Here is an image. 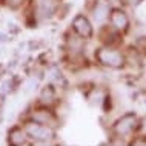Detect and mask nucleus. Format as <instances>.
<instances>
[{"mask_svg": "<svg viewBox=\"0 0 146 146\" xmlns=\"http://www.w3.org/2000/svg\"><path fill=\"white\" fill-rule=\"evenodd\" d=\"M72 28L80 37H91V34H92V26H91L89 20L85 15H77V17L74 19Z\"/></svg>", "mask_w": 146, "mask_h": 146, "instance_id": "nucleus-3", "label": "nucleus"}, {"mask_svg": "<svg viewBox=\"0 0 146 146\" xmlns=\"http://www.w3.org/2000/svg\"><path fill=\"white\" fill-rule=\"evenodd\" d=\"M26 131L22 128H14L13 131H9V145L11 146H22L26 141Z\"/></svg>", "mask_w": 146, "mask_h": 146, "instance_id": "nucleus-7", "label": "nucleus"}, {"mask_svg": "<svg viewBox=\"0 0 146 146\" xmlns=\"http://www.w3.org/2000/svg\"><path fill=\"white\" fill-rule=\"evenodd\" d=\"M25 131L28 134V137H31L33 140L35 141H49L54 139V132L49 126L46 125H42L38 121H28L25 125Z\"/></svg>", "mask_w": 146, "mask_h": 146, "instance_id": "nucleus-1", "label": "nucleus"}, {"mask_svg": "<svg viewBox=\"0 0 146 146\" xmlns=\"http://www.w3.org/2000/svg\"><path fill=\"white\" fill-rule=\"evenodd\" d=\"M56 9V0H37V13L40 15H51Z\"/></svg>", "mask_w": 146, "mask_h": 146, "instance_id": "nucleus-8", "label": "nucleus"}, {"mask_svg": "<svg viewBox=\"0 0 146 146\" xmlns=\"http://www.w3.org/2000/svg\"><path fill=\"white\" fill-rule=\"evenodd\" d=\"M109 19H111L112 28H115L118 31L126 29V28H128V25H129V20H128V17H126V14L123 13V11H120V9H114Z\"/></svg>", "mask_w": 146, "mask_h": 146, "instance_id": "nucleus-4", "label": "nucleus"}, {"mask_svg": "<svg viewBox=\"0 0 146 146\" xmlns=\"http://www.w3.org/2000/svg\"><path fill=\"white\" fill-rule=\"evenodd\" d=\"M20 2H22V0H8V3H9V5H13V6H17Z\"/></svg>", "mask_w": 146, "mask_h": 146, "instance_id": "nucleus-9", "label": "nucleus"}, {"mask_svg": "<svg viewBox=\"0 0 146 146\" xmlns=\"http://www.w3.org/2000/svg\"><path fill=\"white\" fill-rule=\"evenodd\" d=\"M33 120L38 121L42 125H46V126H54V123H56L54 114L51 111H48V109H37V111H34Z\"/></svg>", "mask_w": 146, "mask_h": 146, "instance_id": "nucleus-6", "label": "nucleus"}, {"mask_svg": "<svg viewBox=\"0 0 146 146\" xmlns=\"http://www.w3.org/2000/svg\"><path fill=\"white\" fill-rule=\"evenodd\" d=\"M98 60H100L103 65L106 66H111V68H118V66L123 65V57H121L120 52H117V51L114 49H100L97 54Z\"/></svg>", "mask_w": 146, "mask_h": 146, "instance_id": "nucleus-2", "label": "nucleus"}, {"mask_svg": "<svg viewBox=\"0 0 146 146\" xmlns=\"http://www.w3.org/2000/svg\"><path fill=\"white\" fill-rule=\"evenodd\" d=\"M134 128H135V117H134L132 114L125 115V117L115 125V129H117V132L120 134V135L129 134L131 131H134Z\"/></svg>", "mask_w": 146, "mask_h": 146, "instance_id": "nucleus-5", "label": "nucleus"}]
</instances>
